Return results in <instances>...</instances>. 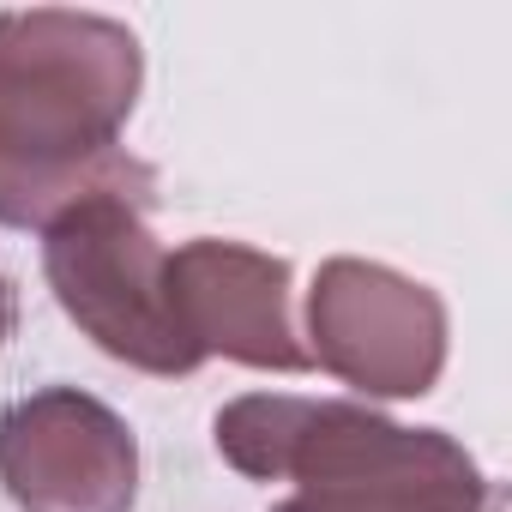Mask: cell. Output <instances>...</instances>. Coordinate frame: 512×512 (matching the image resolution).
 <instances>
[{
  "instance_id": "1",
  "label": "cell",
  "mask_w": 512,
  "mask_h": 512,
  "mask_svg": "<svg viewBox=\"0 0 512 512\" xmlns=\"http://www.w3.org/2000/svg\"><path fill=\"white\" fill-rule=\"evenodd\" d=\"M139 85L145 49L121 19L0 13V223L49 229L103 193L151 205L157 175L121 151Z\"/></svg>"
},
{
  "instance_id": "2",
  "label": "cell",
  "mask_w": 512,
  "mask_h": 512,
  "mask_svg": "<svg viewBox=\"0 0 512 512\" xmlns=\"http://www.w3.org/2000/svg\"><path fill=\"white\" fill-rule=\"evenodd\" d=\"M229 470L296 482L272 512H494V482L440 428H404L344 398L247 392L211 422Z\"/></svg>"
},
{
  "instance_id": "3",
  "label": "cell",
  "mask_w": 512,
  "mask_h": 512,
  "mask_svg": "<svg viewBox=\"0 0 512 512\" xmlns=\"http://www.w3.org/2000/svg\"><path fill=\"white\" fill-rule=\"evenodd\" d=\"M43 278L61 314L115 362L139 374H193L169 308V253L145 229V205L103 193L43 229Z\"/></svg>"
},
{
  "instance_id": "4",
  "label": "cell",
  "mask_w": 512,
  "mask_h": 512,
  "mask_svg": "<svg viewBox=\"0 0 512 512\" xmlns=\"http://www.w3.org/2000/svg\"><path fill=\"white\" fill-rule=\"evenodd\" d=\"M308 362L368 398H422L446 368V308L428 284L374 266L326 260L308 290Z\"/></svg>"
},
{
  "instance_id": "5",
  "label": "cell",
  "mask_w": 512,
  "mask_h": 512,
  "mask_svg": "<svg viewBox=\"0 0 512 512\" xmlns=\"http://www.w3.org/2000/svg\"><path fill=\"white\" fill-rule=\"evenodd\" d=\"M0 488L19 512H133L139 440L79 386H43L0 410Z\"/></svg>"
},
{
  "instance_id": "6",
  "label": "cell",
  "mask_w": 512,
  "mask_h": 512,
  "mask_svg": "<svg viewBox=\"0 0 512 512\" xmlns=\"http://www.w3.org/2000/svg\"><path fill=\"white\" fill-rule=\"evenodd\" d=\"M169 308L193 362H241L266 374L314 368L290 320V266L247 241H181L169 253Z\"/></svg>"
},
{
  "instance_id": "7",
  "label": "cell",
  "mask_w": 512,
  "mask_h": 512,
  "mask_svg": "<svg viewBox=\"0 0 512 512\" xmlns=\"http://www.w3.org/2000/svg\"><path fill=\"white\" fill-rule=\"evenodd\" d=\"M13 326H19V296H13V278H7V266H0V344L13 338Z\"/></svg>"
}]
</instances>
